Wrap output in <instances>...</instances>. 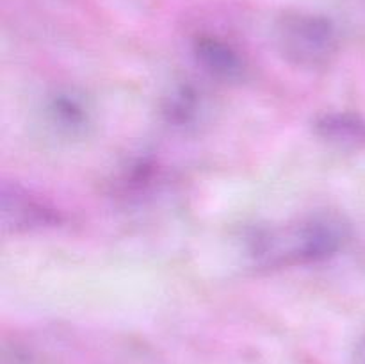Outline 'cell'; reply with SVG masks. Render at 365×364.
Instances as JSON below:
<instances>
[{
  "label": "cell",
  "instance_id": "cell-1",
  "mask_svg": "<svg viewBox=\"0 0 365 364\" xmlns=\"http://www.w3.org/2000/svg\"><path fill=\"white\" fill-rule=\"evenodd\" d=\"M344 243V228L330 220H314L257 239L255 253L271 264L310 263L334 256Z\"/></svg>",
  "mask_w": 365,
  "mask_h": 364
},
{
  "label": "cell",
  "instance_id": "cell-2",
  "mask_svg": "<svg viewBox=\"0 0 365 364\" xmlns=\"http://www.w3.org/2000/svg\"><path fill=\"white\" fill-rule=\"evenodd\" d=\"M277 45L289 63L299 68H321L337 52V31L327 16L287 13L278 20Z\"/></svg>",
  "mask_w": 365,
  "mask_h": 364
},
{
  "label": "cell",
  "instance_id": "cell-3",
  "mask_svg": "<svg viewBox=\"0 0 365 364\" xmlns=\"http://www.w3.org/2000/svg\"><path fill=\"white\" fill-rule=\"evenodd\" d=\"M0 221L6 234H20L56 227L61 223V216L48 203L20 186L4 184L0 193Z\"/></svg>",
  "mask_w": 365,
  "mask_h": 364
},
{
  "label": "cell",
  "instance_id": "cell-4",
  "mask_svg": "<svg viewBox=\"0 0 365 364\" xmlns=\"http://www.w3.org/2000/svg\"><path fill=\"white\" fill-rule=\"evenodd\" d=\"M192 56L200 68L217 81L237 82L246 74V63L241 54L217 36H198L192 43Z\"/></svg>",
  "mask_w": 365,
  "mask_h": 364
},
{
  "label": "cell",
  "instance_id": "cell-5",
  "mask_svg": "<svg viewBox=\"0 0 365 364\" xmlns=\"http://www.w3.org/2000/svg\"><path fill=\"white\" fill-rule=\"evenodd\" d=\"M316 134L342 148L365 145V121L353 113H327L316 120Z\"/></svg>",
  "mask_w": 365,
  "mask_h": 364
},
{
  "label": "cell",
  "instance_id": "cell-6",
  "mask_svg": "<svg viewBox=\"0 0 365 364\" xmlns=\"http://www.w3.org/2000/svg\"><path fill=\"white\" fill-rule=\"evenodd\" d=\"M48 114L52 123L66 132L81 131L88 121V114H86L82 103L71 98L70 95H57L50 102Z\"/></svg>",
  "mask_w": 365,
  "mask_h": 364
},
{
  "label": "cell",
  "instance_id": "cell-7",
  "mask_svg": "<svg viewBox=\"0 0 365 364\" xmlns=\"http://www.w3.org/2000/svg\"><path fill=\"white\" fill-rule=\"evenodd\" d=\"M196 107H198V100H196V93L192 91L187 86H182L178 88L173 95L168 98L166 103V116L170 118V121L178 125L189 123L192 120V116L196 114Z\"/></svg>",
  "mask_w": 365,
  "mask_h": 364
},
{
  "label": "cell",
  "instance_id": "cell-8",
  "mask_svg": "<svg viewBox=\"0 0 365 364\" xmlns=\"http://www.w3.org/2000/svg\"><path fill=\"white\" fill-rule=\"evenodd\" d=\"M353 364H365V338L356 345L353 353Z\"/></svg>",
  "mask_w": 365,
  "mask_h": 364
}]
</instances>
